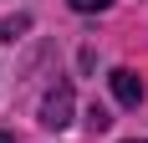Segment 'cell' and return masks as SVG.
Returning <instances> with one entry per match:
<instances>
[{
	"instance_id": "obj_4",
	"label": "cell",
	"mask_w": 148,
	"mask_h": 143,
	"mask_svg": "<svg viewBox=\"0 0 148 143\" xmlns=\"http://www.w3.org/2000/svg\"><path fill=\"white\" fill-rule=\"evenodd\" d=\"M112 0H72V10H107Z\"/></svg>"
},
{
	"instance_id": "obj_6",
	"label": "cell",
	"mask_w": 148,
	"mask_h": 143,
	"mask_svg": "<svg viewBox=\"0 0 148 143\" xmlns=\"http://www.w3.org/2000/svg\"><path fill=\"white\" fill-rule=\"evenodd\" d=\"M0 143H15V138H10V133H5V128H0Z\"/></svg>"
},
{
	"instance_id": "obj_2",
	"label": "cell",
	"mask_w": 148,
	"mask_h": 143,
	"mask_svg": "<svg viewBox=\"0 0 148 143\" xmlns=\"http://www.w3.org/2000/svg\"><path fill=\"white\" fill-rule=\"evenodd\" d=\"M112 97H118L123 107H138V102H143V82H138L133 67H118V72H112Z\"/></svg>"
},
{
	"instance_id": "obj_1",
	"label": "cell",
	"mask_w": 148,
	"mask_h": 143,
	"mask_svg": "<svg viewBox=\"0 0 148 143\" xmlns=\"http://www.w3.org/2000/svg\"><path fill=\"white\" fill-rule=\"evenodd\" d=\"M41 123H46V128H66V123H72V82H61V87H51V92H46Z\"/></svg>"
},
{
	"instance_id": "obj_7",
	"label": "cell",
	"mask_w": 148,
	"mask_h": 143,
	"mask_svg": "<svg viewBox=\"0 0 148 143\" xmlns=\"http://www.w3.org/2000/svg\"><path fill=\"white\" fill-rule=\"evenodd\" d=\"M128 143H138V138H128Z\"/></svg>"
},
{
	"instance_id": "obj_5",
	"label": "cell",
	"mask_w": 148,
	"mask_h": 143,
	"mask_svg": "<svg viewBox=\"0 0 148 143\" xmlns=\"http://www.w3.org/2000/svg\"><path fill=\"white\" fill-rule=\"evenodd\" d=\"M87 123H92V128H97V133H102V128H107V123H112V118H107V113H102V107H92V113H87Z\"/></svg>"
},
{
	"instance_id": "obj_3",
	"label": "cell",
	"mask_w": 148,
	"mask_h": 143,
	"mask_svg": "<svg viewBox=\"0 0 148 143\" xmlns=\"http://www.w3.org/2000/svg\"><path fill=\"white\" fill-rule=\"evenodd\" d=\"M26 26H31L26 15H15V21H5V26H0V36H5V41H15V36H21V31H26Z\"/></svg>"
}]
</instances>
